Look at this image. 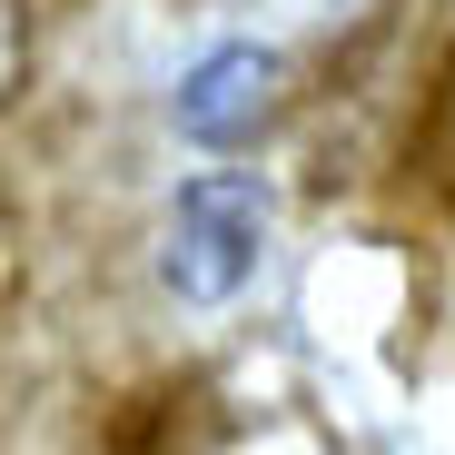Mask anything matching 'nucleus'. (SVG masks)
<instances>
[{"mask_svg": "<svg viewBox=\"0 0 455 455\" xmlns=\"http://www.w3.org/2000/svg\"><path fill=\"white\" fill-rule=\"evenodd\" d=\"M258 248H267V188H258L248 169H198V179L169 198L159 277L188 297V307H228V297L258 277Z\"/></svg>", "mask_w": 455, "mask_h": 455, "instance_id": "nucleus-1", "label": "nucleus"}, {"mask_svg": "<svg viewBox=\"0 0 455 455\" xmlns=\"http://www.w3.org/2000/svg\"><path fill=\"white\" fill-rule=\"evenodd\" d=\"M267 119H277V50H258V40L208 50L188 80H179V129H188L198 148H238V139H258Z\"/></svg>", "mask_w": 455, "mask_h": 455, "instance_id": "nucleus-2", "label": "nucleus"}]
</instances>
